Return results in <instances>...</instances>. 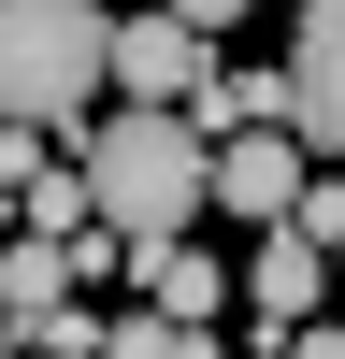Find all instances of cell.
Here are the masks:
<instances>
[{"label": "cell", "mask_w": 345, "mask_h": 359, "mask_svg": "<svg viewBox=\"0 0 345 359\" xmlns=\"http://www.w3.org/2000/svg\"><path fill=\"white\" fill-rule=\"evenodd\" d=\"M72 172H86L101 245H187V216L216 201V144H201L187 115H130V101L72 144Z\"/></svg>", "instance_id": "1"}, {"label": "cell", "mask_w": 345, "mask_h": 359, "mask_svg": "<svg viewBox=\"0 0 345 359\" xmlns=\"http://www.w3.org/2000/svg\"><path fill=\"white\" fill-rule=\"evenodd\" d=\"M101 86H115V15L86 0H0V130H101Z\"/></svg>", "instance_id": "2"}, {"label": "cell", "mask_w": 345, "mask_h": 359, "mask_svg": "<svg viewBox=\"0 0 345 359\" xmlns=\"http://www.w3.org/2000/svg\"><path fill=\"white\" fill-rule=\"evenodd\" d=\"M201 86H216V43L187 15H115V101L130 115H187Z\"/></svg>", "instance_id": "3"}, {"label": "cell", "mask_w": 345, "mask_h": 359, "mask_svg": "<svg viewBox=\"0 0 345 359\" xmlns=\"http://www.w3.org/2000/svg\"><path fill=\"white\" fill-rule=\"evenodd\" d=\"M288 130H302V158L345 172V0H302V29H288Z\"/></svg>", "instance_id": "4"}, {"label": "cell", "mask_w": 345, "mask_h": 359, "mask_svg": "<svg viewBox=\"0 0 345 359\" xmlns=\"http://www.w3.org/2000/svg\"><path fill=\"white\" fill-rule=\"evenodd\" d=\"M302 130H245V144H216V216H259V230H288L302 216Z\"/></svg>", "instance_id": "5"}, {"label": "cell", "mask_w": 345, "mask_h": 359, "mask_svg": "<svg viewBox=\"0 0 345 359\" xmlns=\"http://www.w3.org/2000/svg\"><path fill=\"white\" fill-rule=\"evenodd\" d=\"M130 287H144V316H172V331H216V316L245 302V273H216L201 245H130Z\"/></svg>", "instance_id": "6"}, {"label": "cell", "mask_w": 345, "mask_h": 359, "mask_svg": "<svg viewBox=\"0 0 345 359\" xmlns=\"http://www.w3.org/2000/svg\"><path fill=\"white\" fill-rule=\"evenodd\" d=\"M331 287H345V273L302 245V230H259V259H245V302L273 316V345H288V331H316V302H331Z\"/></svg>", "instance_id": "7"}, {"label": "cell", "mask_w": 345, "mask_h": 359, "mask_svg": "<svg viewBox=\"0 0 345 359\" xmlns=\"http://www.w3.org/2000/svg\"><path fill=\"white\" fill-rule=\"evenodd\" d=\"M201 144H245V130H288V57H216V86L187 101Z\"/></svg>", "instance_id": "8"}, {"label": "cell", "mask_w": 345, "mask_h": 359, "mask_svg": "<svg viewBox=\"0 0 345 359\" xmlns=\"http://www.w3.org/2000/svg\"><path fill=\"white\" fill-rule=\"evenodd\" d=\"M72 273H86L72 245H29V230L0 245V316H15V345H43L58 316H72Z\"/></svg>", "instance_id": "9"}, {"label": "cell", "mask_w": 345, "mask_h": 359, "mask_svg": "<svg viewBox=\"0 0 345 359\" xmlns=\"http://www.w3.org/2000/svg\"><path fill=\"white\" fill-rule=\"evenodd\" d=\"M101 359H230V345H216V331H172V316H115Z\"/></svg>", "instance_id": "10"}, {"label": "cell", "mask_w": 345, "mask_h": 359, "mask_svg": "<svg viewBox=\"0 0 345 359\" xmlns=\"http://www.w3.org/2000/svg\"><path fill=\"white\" fill-rule=\"evenodd\" d=\"M288 230H302V245H316V259L345 273V172H316V187H302V216H288Z\"/></svg>", "instance_id": "11"}, {"label": "cell", "mask_w": 345, "mask_h": 359, "mask_svg": "<svg viewBox=\"0 0 345 359\" xmlns=\"http://www.w3.org/2000/svg\"><path fill=\"white\" fill-rule=\"evenodd\" d=\"M43 172H58V158H43V144H29V130H0V187H15V201H29V187H43Z\"/></svg>", "instance_id": "12"}, {"label": "cell", "mask_w": 345, "mask_h": 359, "mask_svg": "<svg viewBox=\"0 0 345 359\" xmlns=\"http://www.w3.org/2000/svg\"><path fill=\"white\" fill-rule=\"evenodd\" d=\"M273 359H345V316H316V331H288Z\"/></svg>", "instance_id": "13"}, {"label": "cell", "mask_w": 345, "mask_h": 359, "mask_svg": "<svg viewBox=\"0 0 345 359\" xmlns=\"http://www.w3.org/2000/svg\"><path fill=\"white\" fill-rule=\"evenodd\" d=\"M0 245H15V187H0Z\"/></svg>", "instance_id": "14"}, {"label": "cell", "mask_w": 345, "mask_h": 359, "mask_svg": "<svg viewBox=\"0 0 345 359\" xmlns=\"http://www.w3.org/2000/svg\"><path fill=\"white\" fill-rule=\"evenodd\" d=\"M0 359H29V345H15V316H0Z\"/></svg>", "instance_id": "15"}]
</instances>
